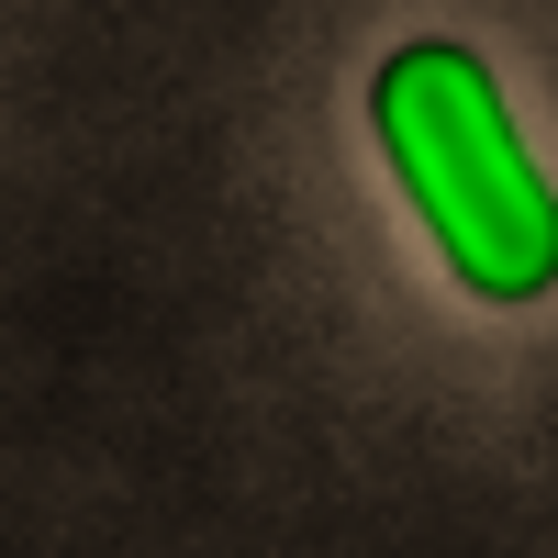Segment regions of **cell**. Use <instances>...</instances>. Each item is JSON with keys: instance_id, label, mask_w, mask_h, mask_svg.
Wrapping results in <instances>:
<instances>
[{"instance_id": "1", "label": "cell", "mask_w": 558, "mask_h": 558, "mask_svg": "<svg viewBox=\"0 0 558 558\" xmlns=\"http://www.w3.org/2000/svg\"><path fill=\"white\" fill-rule=\"evenodd\" d=\"M368 123H380V157L402 179V202L425 213L436 257L458 268V291H481V302L558 291V191L502 112V78L470 45H447V34L391 45L380 78H368Z\"/></svg>"}]
</instances>
